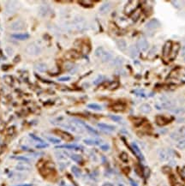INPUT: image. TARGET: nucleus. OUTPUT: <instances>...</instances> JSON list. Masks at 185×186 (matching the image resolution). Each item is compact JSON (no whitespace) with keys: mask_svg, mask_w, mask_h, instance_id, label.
I'll return each mask as SVG.
<instances>
[{"mask_svg":"<svg viewBox=\"0 0 185 186\" xmlns=\"http://www.w3.org/2000/svg\"><path fill=\"white\" fill-rule=\"evenodd\" d=\"M184 137H185V127H181L171 134V138L173 140H179Z\"/></svg>","mask_w":185,"mask_h":186,"instance_id":"f257e3e1","label":"nucleus"},{"mask_svg":"<svg viewBox=\"0 0 185 186\" xmlns=\"http://www.w3.org/2000/svg\"><path fill=\"white\" fill-rule=\"evenodd\" d=\"M137 47L142 52H147L149 49V43H148V41L146 39L141 38L137 41Z\"/></svg>","mask_w":185,"mask_h":186,"instance_id":"f03ea898","label":"nucleus"},{"mask_svg":"<svg viewBox=\"0 0 185 186\" xmlns=\"http://www.w3.org/2000/svg\"><path fill=\"white\" fill-rule=\"evenodd\" d=\"M172 42L171 40H167L166 42L165 43L164 46H163V56L164 57H168L170 56V53H171V48H172Z\"/></svg>","mask_w":185,"mask_h":186,"instance_id":"7ed1b4c3","label":"nucleus"},{"mask_svg":"<svg viewBox=\"0 0 185 186\" xmlns=\"http://www.w3.org/2000/svg\"><path fill=\"white\" fill-rule=\"evenodd\" d=\"M179 50H180V45L178 43L173 44L171 51V53H170V59L171 60H173V59L176 58V57L177 56V53H178Z\"/></svg>","mask_w":185,"mask_h":186,"instance_id":"20e7f679","label":"nucleus"},{"mask_svg":"<svg viewBox=\"0 0 185 186\" xmlns=\"http://www.w3.org/2000/svg\"><path fill=\"white\" fill-rule=\"evenodd\" d=\"M55 133L56 134H57V135H59L64 140H65V141H67V142H70V141H72V140H73L72 136H71L70 134H69L68 132H66V131L57 130H55Z\"/></svg>","mask_w":185,"mask_h":186,"instance_id":"39448f33","label":"nucleus"},{"mask_svg":"<svg viewBox=\"0 0 185 186\" xmlns=\"http://www.w3.org/2000/svg\"><path fill=\"white\" fill-rule=\"evenodd\" d=\"M160 26V22L157 19H152L146 24V28L148 29H156Z\"/></svg>","mask_w":185,"mask_h":186,"instance_id":"423d86ee","label":"nucleus"},{"mask_svg":"<svg viewBox=\"0 0 185 186\" xmlns=\"http://www.w3.org/2000/svg\"><path fill=\"white\" fill-rule=\"evenodd\" d=\"M26 51H27V53L28 54H31V55H37L38 53H39V52H40L39 48L37 46L33 45V44L29 45L28 46V48L26 49Z\"/></svg>","mask_w":185,"mask_h":186,"instance_id":"0eeeda50","label":"nucleus"},{"mask_svg":"<svg viewBox=\"0 0 185 186\" xmlns=\"http://www.w3.org/2000/svg\"><path fill=\"white\" fill-rule=\"evenodd\" d=\"M24 22L22 21H15L11 24L10 26V28L12 30H21L24 28Z\"/></svg>","mask_w":185,"mask_h":186,"instance_id":"6e6552de","label":"nucleus"},{"mask_svg":"<svg viewBox=\"0 0 185 186\" xmlns=\"http://www.w3.org/2000/svg\"><path fill=\"white\" fill-rule=\"evenodd\" d=\"M158 155H159V158L161 161H166L169 159V154H168L167 151H166L165 149H159L158 151Z\"/></svg>","mask_w":185,"mask_h":186,"instance_id":"1a4fd4ad","label":"nucleus"},{"mask_svg":"<svg viewBox=\"0 0 185 186\" xmlns=\"http://www.w3.org/2000/svg\"><path fill=\"white\" fill-rule=\"evenodd\" d=\"M97 125L101 130H106V131H114L116 130L115 126H112V125H110V124H98Z\"/></svg>","mask_w":185,"mask_h":186,"instance_id":"9d476101","label":"nucleus"},{"mask_svg":"<svg viewBox=\"0 0 185 186\" xmlns=\"http://www.w3.org/2000/svg\"><path fill=\"white\" fill-rule=\"evenodd\" d=\"M151 110H152V107H151V106L149 104H148V103H143L142 105L140 106V111L142 112V113H145V114L149 113V112H151Z\"/></svg>","mask_w":185,"mask_h":186,"instance_id":"9b49d317","label":"nucleus"},{"mask_svg":"<svg viewBox=\"0 0 185 186\" xmlns=\"http://www.w3.org/2000/svg\"><path fill=\"white\" fill-rule=\"evenodd\" d=\"M117 46L119 50L121 51H125L127 48V42L124 39H118L117 41Z\"/></svg>","mask_w":185,"mask_h":186,"instance_id":"f8f14e48","label":"nucleus"},{"mask_svg":"<svg viewBox=\"0 0 185 186\" xmlns=\"http://www.w3.org/2000/svg\"><path fill=\"white\" fill-rule=\"evenodd\" d=\"M131 146H132V149L133 150L135 151V154L142 160H143V155H142V152H141V150L140 149L138 148V146L135 143V142H133L132 144H131Z\"/></svg>","mask_w":185,"mask_h":186,"instance_id":"ddd939ff","label":"nucleus"},{"mask_svg":"<svg viewBox=\"0 0 185 186\" xmlns=\"http://www.w3.org/2000/svg\"><path fill=\"white\" fill-rule=\"evenodd\" d=\"M135 3V1H132V2H130V3L126 6V8H125V10H126V12L127 13H130V12H132V11H134L135 9H136V7H137V2L135 3V4H133Z\"/></svg>","mask_w":185,"mask_h":186,"instance_id":"4468645a","label":"nucleus"},{"mask_svg":"<svg viewBox=\"0 0 185 186\" xmlns=\"http://www.w3.org/2000/svg\"><path fill=\"white\" fill-rule=\"evenodd\" d=\"M11 37L16 39H20V40H24L28 38H29L28 34H13Z\"/></svg>","mask_w":185,"mask_h":186,"instance_id":"2eb2a0df","label":"nucleus"},{"mask_svg":"<svg viewBox=\"0 0 185 186\" xmlns=\"http://www.w3.org/2000/svg\"><path fill=\"white\" fill-rule=\"evenodd\" d=\"M112 109L117 112H122L125 109V105L123 103H116L112 106Z\"/></svg>","mask_w":185,"mask_h":186,"instance_id":"dca6fc26","label":"nucleus"},{"mask_svg":"<svg viewBox=\"0 0 185 186\" xmlns=\"http://www.w3.org/2000/svg\"><path fill=\"white\" fill-rule=\"evenodd\" d=\"M171 112L174 113V114H177V115H182L185 112V109L184 107H174L171 110H169Z\"/></svg>","mask_w":185,"mask_h":186,"instance_id":"f3484780","label":"nucleus"},{"mask_svg":"<svg viewBox=\"0 0 185 186\" xmlns=\"http://www.w3.org/2000/svg\"><path fill=\"white\" fill-rule=\"evenodd\" d=\"M129 53L131 57L135 58L138 54V51H137V47L135 46H130L129 48Z\"/></svg>","mask_w":185,"mask_h":186,"instance_id":"a211bd4d","label":"nucleus"},{"mask_svg":"<svg viewBox=\"0 0 185 186\" xmlns=\"http://www.w3.org/2000/svg\"><path fill=\"white\" fill-rule=\"evenodd\" d=\"M110 7H111V3H110L109 2H106V3H104L101 5V7L99 8V11L102 12V13H106V11L109 10Z\"/></svg>","mask_w":185,"mask_h":186,"instance_id":"6ab92c4d","label":"nucleus"},{"mask_svg":"<svg viewBox=\"0 0 185 186\" xmlns=\"http://www.w3.org/2000/svg\"><path fill=\"white\" fill-rule=\"evenodd\" d=\"M111 58H112V55L110 53H107V52H104L103 55L101 56V59L104 63L109 62L110 60H111Z\"/></svg>","mask_w":185,"mask_h":186,"instance_id":"aec40b11","label":"nucleus"},{"mask_svg":"<svg viewBox=\"0 0 185 186\" xmlns=\"http://www.w3.org/2000/svg\"><path fill=\"white\" fill-rule=\"evenodd\" d=\"M156 122L159 125H164L168 123V120H167L166 118L162 117V116H159L156 118Z\"/></svg>","mask_w":185,"mask_h":186,"instance_id":"412c9836","label":"nucleus"},{"mask_svg":"<svg viewBox=\"0 0 185 186\" xmlns=\"http://www.w3.org/2000/svg\"><path fill=\"white\" fill-rule=\"evenodd\" d=\"M123 63H124V58L122 57H117L113 60L112 64L115 65V66H120V65L123 64Z\"/></svg>","mask_w":185,"mask_h":186,"instance_id":"4be33fe9","label":"nucleus"},{"mask_svg":"<svg viewBox=\"0 0 185 186\" xmlns=\"http://www.w3.org/2000/svg\"><path fill=\"white\" fill-rule=\"evenodd\" d=\"M88 107L91 110H94V111H101L102 110V106L98 105V104H94V103H92V104H88Z\"/></svg>","mask_w":185,"mask_h":186,"instance_id":"5701e85b","label":"nucleus"},{"mask_svg":"<svg viewBox=\"0 0 185 186\" xmlns=\"http://www.w3.org/2000/svg\"><path fill=\"white\" fill-rule=\"evenodd\" d=\"M57 149H80L81 148L78 147L77 145H75V144H72V145H62V146H57Z\"/></svg>","mask_w":185,"mask_h":186,"instance_id":"b1692460","label":"nucleus"},{"mask_svg":"<svg viewBox=\"0 0 185 186\" xmlns=\"http://www.w3.org/2000/svg\"><path fill=\"white\" fill-rule=\"evenodd\" d=\"M66 57L69 59H75V58L79 57V54H78V53H76L75 51H70L66 54Z\"/></svg>","mask_w":185,"mask_h":186,"instance_id":"393cba45","label":"nucleus"},{"mask_svg":"<svg viewBox=\"0 0 185 186\" xmlns=\"http://www.w3.org/2000/svg\"><path fill=\"white\" fill-rule=\"evenodd\" d=\"M83 142L88 145H99L100 143L99 140H92V139H85Z\"/></svg>","mask_w":185,"mask_h":186,"instance_id":"a878e982","label":"nucleus"},{"mask_svg":"<svg viewBox=\"0 0 185 186\" xmlns=\"http://www.w3.org/2000/svg\"><path fill=\"white\" fill-rule=\"evenodd\" d=\"M84 129H86V130H88L89 133H91L92 135H95V136H98V131L96 130H94L93 128H92L91 126H89V125H88L87 124H84Z\"/></svg>","mask_w":185,"mask_h":186,"instance_id":"bb28decb","label":"nucleus"},{"mask_svg":"<svg viewBox=\"0 0 185 186\" xmlns=\"http://www.w3.org/2000/svg\"><path fill=\"white\" fill-rule=\"evenodd\" d=\"M35 67H36L38 71H40V72H44V71H46V65L45 64H38Z\"/></svg>","mask_w":185,"mask_h":186,"instance_id":"cd10ccee","label":"nucleus"},{"mask_svg":"<svg viewBox=\"0 0 185 186\" xmlns=\"http://www.w3.org/2000/svg\"><path fill=\"white\" fill-rule=\"evenodd\" d=\"M70 157H71V159H72L74 161L77 162V163H81V162L82 161V158H81V155H78V154H72Z\"/></svg>","mask_w":185,"mask_h":186,"instance_id":"c85d7f7f","label":"nucleus"},{"mask_svg":"<svg viewBox=\"0 0 185 186\" xmlns=\"http://www.w3.org/2000/svg\"><path fill=\"white\" fill-rule=\"evenodd\" d=\"M104 49H103V47H99V48H97L96 49V51H95V56L96 57H101V56L103 55V53H104Z\"/></svg>","mask_w":185,"mask_h":186,"instance_id":"c756f323","label":"nucleus"},{"mask_svg":"<svg viewBox=\"0 0 185 186\" xmlns=\"http://www.w3.org/2000/svg\"><path fill=\"white\" fill-rule=\"evenodd\" d=\"M177 147L179 149H185V139L179 140V142L177 144Z\"/></svg>","mask_w":185,"mask_h":186,"instance_id":"7c9ffc66","label":"nucleus"},{"mask_svg":"<svg viewBox=\"0 0 185 186\" xmlns=\"http://www.w3.org/2000/svg\"><path fill=\"white\" fill-rule=\"evenodd\" d=\"M72 171H73V173L75 174V177H80L81 176V170L79 169L78 167H72Z\"/></svg>","mask_w":185,"mask_h":186,"instance_id":"2f4dec72","label":"nucleus"},{"mask_svg":"<svg viewBox=\"0 0 185 186\" xmlns=\"http://www.w3.org/2000/svg\"><path fill=\"white\" fill-rule=\"evenodd\" d=\"M47 139H48L49 142H51L52 143H54V144H58V143H60V140L57 139V138H55V137H50V136H48Z\"/></svg>","mask_w":185,"mask_h":186,"instance_id":"473e14b6","label":"nucleus"},{"mask_svg":"<svg viewBox=\"0 0 185 186\" xmlns=\"http://www.w3.org/2000/svg\"><path fill=\"white\" fill-rule=\"evenodd\" d=\"M171 4L175 7V8H177V9H179V8H181V4H182V2H180V1H172L171 2Z\"/></svg>","mask_w":185,"mask_h":186,"instance_id":"72a5a7b5","label":"nucleus"},{"mask_svg":"<svg viewBox=\"0 0 185 186\" xmlns=\"http://www.w3.org/2000/svg\"><path fill=\"white\" fill-rule=\"evenodd\" d=\"M30 136H31V138H33L34 140H35V141H37L39 142H40V143H45V142L41 139V138H39V137H38L36 136L35 135H34V134H30Z\"/></svg>","mask_w":185,"mask_h":186,"instance_id":"f704fd0d","label":"nucleus"},{"mask_svg":"<svg viewBox=\"0 0 185 186\" xmlns=\"http://www.w3.org/2000/svg\"><path fill=\"white\" fill-rule=\"evenodd\" d=\"M110 118L112 119L115 122H120L122 120V118L119 116H115V115H110Z\"/></svg>","mask_w":185,"mask_h":186,"instance_id":"c9c22d12","label":"nucleus"},{"mask_svg":"<svg viewBox=\"0 0 185 186\" xmlns=\"http://www.w3.org/2000/svg\"><path fill=\"white\" fill-rule=\"evenodd\" d=\"M120 157H121V160H122L123 161H124V162H127V161L129 160V157H128V155H127L126 153H122Z\"/></svg>","mask_w":185,"mask_h":186,"instance_id":"e433bc0d","label":"nucleus"},{"mask_svg":"<svg viewBox=\"0 0 185 186\" xmlns=\"http://www.w3.org/2000/svg\"><path fill=\"white\" fill-rule=\"evenodd\" d=\"M70 76H64V77L58 78V81H59V82H67V81H70Z\"/></svg>","mask_w":185,"mask_h":186,"instance_id":"4c0bfd02","label":"nucleus"},{"mask_svg":"<svg viewBox=\"0 0 185 186\" xmlns=\"http://www.w3.org/2000/svg\"><path fill=\"white\" fill-rule=\"evenodd\" d=\"M103 78H104V77H103L102 75H99V76L93 82V83H94V84H99V82H101V81L103 80Z\"/></svg>","mask_w":185,"mask_h":186,"instance_id":"58836bf2","label":"nucleus"},{"mask_svg":"<svg viewBox=\"0 0 185 186\" xmlns=\"http://www.w3.org/2000/svg\"><path fill=\"white\" fill-rule=\"evenodd\" d=\"M14 159H17V160H23V161H27V162H28L29 161V160L28 159H27V158H25V157H21V156H19V157H13Z\"/></svg>","mask_w":185,"mask_h":186,"instance_id":"ea45409f","label":"nucleus"},{"mask_svg":"<svg viewBox=\"0 0 185 186\" xmlns=\"http://www.w3.org/2000/svg\"><path fill=\"white\" fill-rule=\"evenodd\" d=\"M79 3H81V4H88V5L92 4V1H79Z\"/></svg>","mask_w":185,"mask_h":186,"instance_id":"a19ab883","label":"nucleus"},{"mask_svg":"<svg viewBox=\"0 0 185 186\" xmlns=\"http://www.w3.org/2000/svg\"><path fill=\"white\" fill-rule=\"evenodd\" d=\"M180 175H181V177L183 178H184L185 179V167L182 168V170H181V171H180Z\"/></svg>","mask_w":185,"mask_h":186,"instance_id":"79ce46f5","label":"nucleus"},{"mask_svg":"<svg viewBox=\"0 0 185 186\" xmlns=\"http://www.w3.org/2000/svg\"><path fill=\"white\" fill-rule=\"evenodd\" d=\"M100 148H101L102 150H104V151H107L109 149V146L108 145H102Z\"/></svg>","mask_w":185,"mask_h":186,"instance_id":"37998d69","label":"nucleus"},{"mask_svg":"<svg viewBox=\"0 0 185 186\" xmlns=\"http://www.w3.org/2000/svg\"><path fill=\"white\" fill-rule=\"evenodd\" d=\"M48 145L47 144H46V143H43L42 145H37L36 147H37V149H43V148H46Z\"/></svg>","mask_w":185,"mask_h":186,"instance_id":"c03bdc74","label":"nucleus"},{"mask_svg":"<svg viewBox=\"0 0 185 186\" xmlns=\"http://www.w3.org/2000/svg\"><path fill=\"white\" fill-rule=\"evenodd\" d=\"M130 184L132 185V186H137V185H136V183H135V182H134V181H133L132 179H130Z\"/></svg>","mask_w":185,"mask_h":186,"instance_id":"a18cd8bd","label":"nucleus"},{"mask_svg":"<svg viewBox=\"0 0 185 186\" xmlns=\"http://www.w3.org/2000/svg\"><path fill=\"white\" fill-rule=\"evenodd\" d=\"M17 186H32V185H29V184H24V185H19Z\"/></svg>","mask_w":185,"mask_h":186,"instance_id":"49530a36","label":"nucleus"},{"mask_svg":"<svg viewBox=\"0 0 185 186\" xmlns=\"http://www.w3.org/2000/svg\"><path fill=\"white\" fill-rule=\"evenodd\" d=\"M103 186H114L113 185H111V184H106V185H104Z\"/></svg>","mask_w":185,"mask_h":186,"instance_id":"de8ad7c7","label":"nucleus"}]
</instances>
